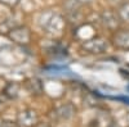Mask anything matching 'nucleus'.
I'll use <instances>...</instances> for the list:
<instances>
[{
  "label": "nucleus",
  "instance_id": "5",
  "mask_svg": "<svg viewBox=\"0 0 129 127\" xmlns=\"http://www.w3.org/2000/svg\"><path fill=\"white\" fill-rule=\"evenodd\" d=\"M16 122L19 127H36L39 124V114L34 109L21 110L17 115Z\"/></svg>",
  "mask_w": 129,
  "mask_h": 127
},
{
  "label": "nucleus",
  "instance_id": "2",
  "mask_svg": "<svg viewBox=\"0 0 129 127\" xmlns=\"http://www.w3.org/2000/svg\"><path fill=\"white\" fill-rule=\"evenodd\" d=\"M81 49L88 53V54L93 55H100L107 51L109 49V42L102 36H93L88 40H84L81 42Z\"/></svg>",
  "mask_w": 129,
  "mask_h": 127
},
{
  "label": "nucleus",
  "instance_id": "8",
  "mask_svg": "<svg viewBox=\"0 0 129 127\" xmlns=\"http://www.w3.org/2000/svg\"><path fill=\"white\" fill-rule=\"evenodd\" d=\"M25 86L27 89V91L32 95H40L43 92V83L40 82V80L32 77L25 81Z\"/></svg>",
  "mask_w": 129,
  "mask_h": 127
},
{
  "label": "nucleus",
  "instance_id": "1",
  "mask_svg": "<svg viewBox=\"0 0 129 127\" xmlns=\"http://www.w3.org/2000/svg\"><path fill=\"white\" fill-rule=\"evenodd\" d=\"M38 23L44 34L52 37H57L63 34V30L66 27V19L57 12L45 10L39 16Z\"/></svg>",
  "mask_w": 129,
  "mask_h": 127
},
{
  "label": "nucleus",
  "instance_id": "10",
  "mask_svg": "<svg viewBox=\"0 0 129 127\" xmlns=\"http://www.w3.org/2000/svg\"><path fill=\"white\" fill-rule=\"evenodd\" d=\"M19 83H16V82H9L7 85V87L4 90V95L8 96L9 99H14L18 96V92H19Z\"/></svg>",
  "mask_w": 129,
  "mask_h": 127
},
{
  "label": "nucleus",
  "instance_id": "7",
  "mask_svg": "<svg viewBox=\"0 0 129 127\" xmlns=\"http://www.w3.org/2000/svg\"><path fill=\"white\" fill-rule=\"evenodd\" d=\"M75 112H76L75 107L72 104L67 103V104H62L61 107H58L56 109V115L58 118H61V119H70L75 114Z\"/></svg>",
  "mask_w": 129,
  "mask_h": 127
},
{
  "label": "nucleus",
  "instance_id": "13",
  "mask_svg": "<svg viewBox=\"0 0 129 127\" xmlns=\"http://www.w3.org/2000/svg\"><path fill=\"white\" fill-rule=\"evenodd\" d=\"M78 2H79L80 4H89V3L93 2V0H78Z\"/></svg>",
  "mask_w": 129,
  "mask_h": 127
},
{
  "label": "nucleus",
  "instance_id": "9",
  "mask_svg": "<svg viewBox=\"0 0 129 127\" xmlns=\"http://www.w3.org/2000/svg\"><path fill=\"white\" fill-rule=\"evenodd\" d=\"M116 12H117V14H119V18L121 21V23L129 25V0L121 3V5L119 7V9H117Z\"/></svg>",
  "mask_w": 129,
  "mask_h": 127
},
{
  "label": "nucleus",
  "instance_id": "3",
  "mask_svg": "<svg viewBox=\"0 0 129 127\" xmlns=\"http://www.w3.org/2000/svg\"><path fill=\"white\" fill-rule=\"evenodd\" d=\"M8 37L12 42H14V44L21 45V46H26L31 42L32 35H31V31L27 26L19 25V26H16V27L9 30Z\"/></svg>",
  "mask_w": 129,
  "mask_h": 127
},
{
  "label": "nucleus",
  "instance_id": "11",
  "mask_svg": "<svg viewBox=\"0 0 129 127\" xmlns=\"http://www.w3.org/2000/svg\"><path fill=\"white\" fill-rule=\"evenodd\" d=\"M21 0H0V3L4 4L5 7H9V8H14L19 4Z\"/></svg>",
  "mask_w": 129,
  "mask_h": 127
},
{
  "label": "nucleus",
  "instance_id": "12",
  "mask_svg": "<svg viewBox=\"0 0 129 127\" xmlns=\"http://www.w3.org/2000/svg\"><path fill=\"white\" fill-rule=\"evenodd\" d=\"M2 127H19L17 124V122H12V121H3L2 122Z\"/></svg>",
  "mask_w": 129,
  "mask_h": 127
},
{
  "label": "nucleus",
  "instance_id": "4",
  "mask_svg": "<svg viewBox=\"0 0 129 127\" xmlns=\"http://www.w3.org/2000/svg\"><path fill=\"white\" fill-rule=\"evenodd\" d=\"M100 22L101 25L109 31H115L119 30V26L121 23V21L119 18V14H117L116 10H111V9H107V10H103L101 13V17H100Z\"/></svg>",
  "mask_w": 129,
  "mask_h": 127
},
{
  "label": "nucleus",
  "instance_id": "6",
  "mask_svg": "<svg viewBox=\"0 0 129 127\" xmlns=\"http://www.w3.org/2000/svg\"><path fill=\"white\" fill-rule=\"evenodd\" d=\"M111 42L116 49L128 51L129 50V30H126V28L116 30L112 34Z\"/></svg>",
  "mask_w": 129,
  "mask_h": 127
}]
</instances>
